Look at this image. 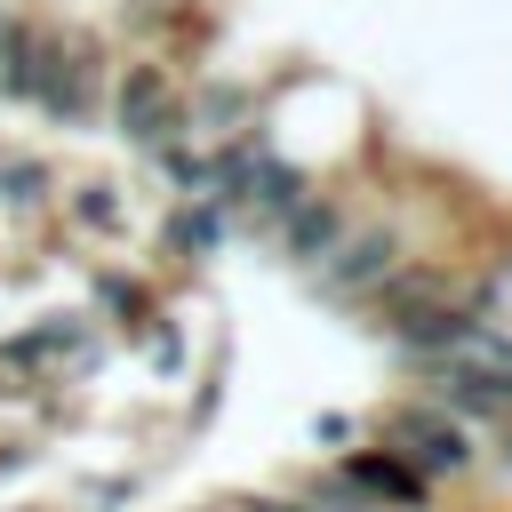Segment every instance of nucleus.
Here are the masks:
<instances>
[{
    "instance_id": "f257e3e1",
    "label": "nucleus",
    "mask_w": 512,
    "mask_h": 512,
    "mask_svg": "<svg viewBox=\"0 0 512 512\" xmlns=\"http://www.w3.org/2000/svg\"><path fill=\"white\" fill-rule=\"evenodd\" d=\"M152 208H160V200L144 192L136 168H72V160H64L48 240H56L64 256H80V264H96V256H136Z\"/></svg>"
},
{
    "instance_id": "0eeeda50",
    "label": "nucleus",
    "mask_w": 512,
    "mask_h": 512,
    "mask_svg": "<svg viewBox=\"0 0 512 512\" xmlns=\"http://www.w3.org/2000/svg\"><path fill=\"white\" fill-rule=\"evenodd\" d=\"M8 512H72V504H48V496H24V504H8Z\"/></svg>"
},
{
    "instance_id": "39448f33",
    "label": "nucleus",
    "mask_w": 512,
    "mask_h": 512,
    "mask_svg": "<svg viewBox=\"0 0 512 512\" xmlns=\"http://www.w3.org/2000/svg\"><path fill=\"white\" fill-rule=\"evenodd\" d=\"M360 440H368V408H312L304 416V464H336Z\"/></svg>"
},
{
    "instance_id": "20e7f679",
    "label": "nucleus",
    "mask_w": 512,
    "mask_h": 512,
    "mask_svg": "<svg viewBox=\"0 0 512 512\" xmlns=\"http://www.w3.org/2000/svg\"><path fill=\"white\" fill-rule=\"evenodd\" d=\"M232 248H240V232H232V216H224L216 200H160L152 224H144V264H152L168 288H176V280H208Z\"/></svg>"
},
{
    "instance_id": "423d86ee",
    "label": "nucleus",
    "mask_w": 512,
    "mask_h": 512,
    "mask_svg": "<svg viewBox=\"0 0 512 512\" xmlns=\"http://www.w3.org/2000/svg\"><path fill=\"white\" fill-rule=\"evenodd\" d=\"M32 464H40V440H0V488H8V480H24Z\"/></svg>"
},
{
    "instance_id": "7ed1b4c3",
    "label": "nucleus",
    "mask_w": 512,
    "mask_h": 512,
    "mask_svg": "<svg viewBox=\"0 0 512 512\" xmlns=\"http://www.w3.org/2000/svg\"><path fill=\"white\" fill-rule=\"evenodd\" d=\"M96 128L128 152V168H144L160 144L184 136V72H176L168 56H152V48H112Z\"/></svg>"
},
{
    "instance_id": "f03ea898",
    "label": "nucleus",
    "mask_w": 512,
    "mask_h": 512,
    "mask_svg": "<svg viewBox=\"0 0 512 512\" xmlns=\"http://www.w3.org/2000/svg\"><path fill=\"white\" fill-rule=\"evenodd\" d=\"M368 440L392 448V456H400L424 488H440V496H456V488L480 472V432H472L456 408H440L432 392H416V384L368 400Z\"/></svg>"
}]
</instances>
